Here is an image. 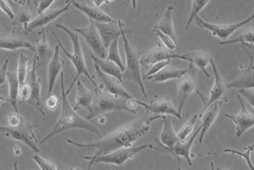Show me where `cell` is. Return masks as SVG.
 Instances as JSON below:
<instances>
[{
  "instance_id": "cell-1",
  "label": "cell",
  "mask_w": 254,
  "mask_h": 170,
  "mask_svg": "<svg viewBox=\"0 0 254 170\" xmlns=\"http://www.w3.org/2000/svg\"><path fill=\"white\" fill-rule=\"evenodd\" d=\"M160 116L161 115H155L149 118L147 121L137 120L117 129L97 142L82 144L71 139H67V143L76 148L95 150V153L92 157L106 155L120 148H130L132 144L135 143L138 139L148 134L150 129V124L153 121L160 119Z\"/></svg>"
},
{
  "instance_id": "cell-2",
  "label": "cell",
  "mask_w": 254,
  "mask_h": 170,
  "mask_svg": "<svg viewBox=\"0 0 254 170\" xmlns=\"http://www.w3.org/2000/svg\"><path fill=\"white\" fill-rule=\"evenodd\" d=\"M60 88H61V111H60L58 121L55 125V127L53 128V130L50 133H48V135L44 137L39 142V144L42 145L46 143L47 141L52 137L56 136L57 134H59L63 131H67L69 129H84L96 134L97 136H101L97 125L86 120L84 117H82L81 115L77 113L76 111H74L73 107L70 105L68 99V95L65 91L63 71L60 73Z\"/></svg>"
},
{
  "instance_id": "cell-3",
  "label": "cell",
  "mask_w": 254,
  "mask_h": 170,
  "mask_svg": "<svg viewBox=\"0 0 254 170\" xmlns=\"http://www.w3.org/2000/svg\"><path fill=\"white\" fill-rule=\"evenodd\" d=\"M56 27L66 33V34L69 36V39H70V41H71V44H72V54H69V52L67 51V49L62 44L61 40L58 38V36H57L56 33H55L54 31H51L53 35L55 36V38L57 39L59 48L63 51V53L66 55V57L69 58V60H70V62H71V64L73 65V67L75 68L76 75H75L74 79L72 81V83L69 85V89L66 91L67 95L70 92L72 87H73L74 84L78 81L81 75H85L88 79L92 82V84L94 85L95 89H98L97 83L94 81V78L91 75V73L89 72V70H88V68H87V66H86L85 58H84L82 47H81L79 35L77 34H75L74 32H72L71 30H69V28H67L66 26H64V25H62V24H57Z\"/></svg>"
},
{
  "instance_id": "cell-4",
  "label": "cell",
  "mask_w": 254,
  "mask_h": 170,
  "mask_svg": "<svg viewBox=\"0 0 254 170\" xmlns=\"http://www.w3.org/2000/svg\"><path fill=\"white\" fill-rule=\"evenodd\" d=\"M118 27L120 30V36L122 37L123 46H124V53H125L126 61H127V68H125V70L123 72L122 79H123V82L130 81V82L135 83L140 88V91L142 92L143 96L146 98L147 91H146V88L144 85V81L141 76L140 58L126 36V32L124 31V23L121 19H118Z\"/></svg>"
},
{
  "instance_id": "cell-5",
  "label": "cell",
  "mask_w": 254,
  "mask_h": 170,
  "mask_svg": "<svg viewBox=\"0 0 254 170\" xmlns=\"http://www.w3.org/2000/svg\"><path fill=\"white\" fill-rule=\"evenodd\" d=\"M96 90V96L94 98L93 105L87 110L88 113L85 115L86 120L94 119L98 116L104 115L107 113L113 112H126L131 113L129 109L127 108V99L124 98H116L103 91Z\"/></svg>"
},
{
  "instance_id": "cell-6",
  "label": "cell",
  "mask_w": 254,
  "mask_h": 170,
  "mask_svg": "<svg viewBox=\"0 0 254 170\" xmlns=\"http://www.w3.org/2000/svg\"><path fill=\"white\" fill-rule=\"evenodd\" d=\"M155 147L146 144L139 147H130L127 148H120L114 152H111L109 154L98 156V157H92V156H85L84 160L89 161V167L88 170H92L93 166L98 164H108V165H116L118 167H121L125 165L127 161L132 160L138 153L147 150V149H154Z\"/></svg>"
},
{
  "instance_id": "cell-7",
  "label": "cell",
  "mask_w": 254,
  "mask_h": 170,
  "mask_svg": "<svg viewBox=\"0 0 254 170\" xmlns=\"http://www.w3.org/2000/svg\"><path fill=\"white\" fill-rule=\"evenodd\" d=\"M35 125L28 122L23 116L17 125H0V132L5 136L12 138L14 141L23 143L27 147L34 150L36 154H39L40 148H38V139L35 136Z\"/></svg>"
},
{
  "instance_id": "cell-8",
  "label": "cell",
  "mask_w": 254,
  "mask_h": 170,
  "mask_svg": "<svg viewBox=\"0 0 254 170\" xmlns=\"http://www.w3.org/2000/svg\"><path fill=\"white\" fill-rule=\"evenodd\" d=\"M254 13L253 12L248 18L244 19L240 22L233 23V24H214V23L207 22L200 15L196 16L195 20L198 27L208 31L213 37H216L218 39H228L237 30H239L245 25L252 22L254 20Z\"/></svg>"
},
{
  "instance_id": "cell-9",
  "label": "cell",
  "mask_w": 254,
  "mask_h": 170,
  "mask_svg": "<svg viewBox=\"0 0 254 170\" xmlns=\"http://www.w3.org/2000/svg\"><path fill=\"white\" fill-rule=\"evenodd\" d=\"M193 92H197V76L194 67L190 64L185 74L179 79L177 85L178 113L182 116L186 103Z\"/></svg>"
},
{
  "instance_id": "cell-10",
  "label": "cell",
  "mask_w": 254,
  "mask_h": 170,
  "mask_svg": "<svg viewBox=\"0 0 254 170\" xmlns=\"http://www.w3.org/2000/svg\"><path fill=\"white\" fill-rule=\"evenodd\" d=\"M94 69H95V74L96 77L99 82L98 85V90L103 91L105 93H108L116 98H124V99H131L134 98L128 91L122 86V83L119 82L118 80L109 76L107 74L103 73L100 68H98L94 64Z\"/></svg>"
},
{
  "instance_id": "cell-11",
  "label": "cell",
  "mask_w": 254,
  "mask_h": 170,
  "mask_svg": "<svg viewBox=\"0 0 254 170\" xmlns=\"http://www.w3.org/2000/svg\"><path fill=\"white\" fill-rule=\"evenodd\" d=\"M72 32L81 35L84 38L85 43L89 46V48L98 57V58L106 59L107 50L105 49L93 21L89 20V24L86 27L74 28Z\"/></svg>"
},
{
  "instance_id": "cell-12",
  "label": "cell",
  "mask_w": 254,
  "mask_h": 170,
  "mask_svg": "<svg viewBox=\"0 0 254 170\" xmlns=\"http://www.w3.org/2000/svg\"><path fill=\"white\" fill-rule=\"evenodd\" d=\"M237 98L241 105V111L236 115L226 114L225 117L231 120L235 125V135L237 138L242 136L245 132L254 127V114L253 111H250L241 97L240 94L237 95Z\"/></svg>"
},
{
  "instance_id": "cell-13",
  "label": "cell",
  "mask_w": 254,
  "mask_h": 170,
  "mask_svg": "<svg viewBox=\"0 0 254 170\" xmlns=\"http://www.w3.org/2000/svg\"><path fill=\"white\" fill-rule=\"evenodd\" d=\"M172 59H180L183 61L189 62L188 58L185 55H178L174 52H171L167 50L164 46L161 44L155 46L152 48L150 52H148L144 57L140 59V65H143L145 67L152 66L156 63H159L162 61L166 60H172Z\"/></svg>"
},
{
  "instance_id": "cell-14",
  "label": "cell",
  "mask_w": 254,
  "mask_h": 170,
  "mask_svg": "<svg viewBox=\"0 0 254 170\" xmlns=\"http://www.w3.org/2000/svg\"><path fill=\"white\" fill-rule=\"evenodd\" d=\"M30 88H31V97L28 101V104L34 106L43 117L46 116L45 108L42 103L41 98V84L40 79L37 75V58L34 57L32 68H30Z\"/></svg>"
},
{
  "instance_id": "cell-15",
  "label": "cell",
  "mask_w": 254,
  "mask_h": 170,
  "mask_svg": "<svg viewBox=\"0 0 254 170\" xmlns=\"http://www.w3.org/2000/svg\"><path fill=\"white\" fill-rule=\"evenodd\" d=\"M71 6L70 1H68L66 3V5L61 8V9H55V10H48V11L43 12L40 15H36L34 17L30 22L28 23L24 29L27 33L30 32H34L35 30L45 27L47 25H49L50 23L55 21L57 18H58L61 14H63L64 12L69 10V7Z\"/></svg>"
},
{
  "instance_id": "cell-16",
  "label": "cell",
  "mask_w": 254,
  "mask_h": 170,
  "mask_svg": "<svg viewBox=\"0 0 254 170\" xmlns=\"http://www.w3.org/2000/svg\"><path fill=\"white\" fill-rule=\"evenodd\" d=\"M70 4L78 11L88 16L89 20H92L93 22L97 23H113L117 24L118 20L106 13L100 8L95 7L94 5L85 4L78 1H70Z\"/></svg>"
},
{
  "instance_id": "cell-17",
  "label": "cell",
  "mask_w": 254,
  "mask_h": 170,
  "mask_svg": "<svg viewBox=\"0 0 254 170\" xmlns=\"http://www.w3.org/2000/svg\"><path fill=\"white\" fill-rule=\"evenodd\" d=\"M136 104L139 106H142L146 111L156 115L170 114L178 118L179 120L182 119V116L179 115L177 109L174 107V103L172 102V100H170L169 98H159L155 101L150 102V104L141 102L138 99H136Z\"/></svg>"
},
{
  "instance_id": "cell-18",
  "label": "cell",
  "mask_w": 254,
  "mask_h": 170,
  "mask_svg": "<svg viewBox=\"0 0 254 170\" xmlns=\"http://www.w3.org/2000/svg\"><path fill=\"white\" fill-rule=\"evenodd\" d=\"M210 66L212 68L213 74H214V83H213V85L211 87V90L209 91L208 100L204 103L203 111L208 109L211 104L218 102L220 99L223 97L226 90L228 89L227 88V84L225 82V79L220 74V72L218 71V69H217V67H216L213 59H211V61H210Z\"/></svg>"
},
{
  "instance_id": "cell-19",
  "label": "cell",
  "mask_w": 254,
  "mask_h": 170,
  "mask_svg": "<svg viewBox=\"0 0 254 170\" xmlns=\"http://www.w3.org/2000/svg\"><path fill=\"white\" fill-rule=\"evenodd\" d=\"M63 71V62L60 57V48L56 46L53 57L48 65V95H51L60 73Z\"/></svg>"
},
{
  "instance_id": "cell-20",
  "label": "cell",
  "mask_w": 254,
  "mask_h": 170,
  "mask_svg": "<svg viewBox=\"0 0 254 170\" xmlns=\"http://www.w3.org/2000/svg\"><path fill=\"white\" fill-rule=\"evenodd\" d=\"M222 103L215 102L211 104L208 109L205 111H202V113L200 115L201 118V126H200V136H199V143L202 144L206 134L208 133V130L210 129L211 125L214 124L215 120L217 119V116L219 114L220 109H221Z\"/></svg>"
},
{
  "instance_id": "cell-21",
  "label": "cell",
  "mask_w": 254,
  "mask_h": 170,
  "mask_svg": "<svg viewBox=\"0 0 254 170\" xmlns=\"http://www.w3.org/2000/svg\"><path fill=\"white\" fill-rule=\"evenodd\" d=\"M96 96V90L91 91L85 87L81 80L76 82V96L74 111L88 110L93 105L94 98Z\"/></svg>"
},
{
  "instance_id": "cell-22",
  "label": "cell",
  "mask_w": 254,
  "mask_h": 170,
  "mask_svg": "<svg viewBox=\"0 0 254 170\" xmlns=\"http://www.w3.org/2000/svg\"><path fill=\"white\" fill-rule=\"evenodd\" d=\"M200 133V127L193 133V135L190 137L187 142H178L174 148L170 152L176 159L180 160V157L184 158L187 161L188 165L190 167H192V155H191V148L192 145L196 139V137Z\"/></svg>"
},
{
  "instance_id": "cell-23",
  "label": "cell",
  "mask_w": 254,
  "mask_h": 170,
  "mask_svg": "<svg viewBox=\"0 0 254 170\" xmlns=\"http://www.w3.org/2000/svg\"><path fill=\"white\" fill-rule=\"evenodd\" d=\"M93 24H94V26L99 34V36L102 40L105 49L108 52V49L113 43V41L120 36V30L118 27V22L117 24L93 22Z\"/></svg>"
},
{
  "instance_id": "cell-24",
  "label": "cell",
  "mask_w": 254,
  "mask_h": 170,
  "mask_svg": "<svg viewBox=\"0 0 254 170\" xmlns=\"http://www.w3.org/2000/svg\"><path fill=\"white\" fill-rule=\"evenodd\" d=\"M160 119L163 122V130H162L160 142L164 145L166 149H168L169 152L172 151L174 146L179 142V139L176 135V132L174 131L173 122L170 117L166 115H161Z\"/></svg>"
},
{
  "instance_id": "cell-25",
  "label": "cell",
  "mask_w": 254,
  "mask_h": 170,
  "mask_svg": "<svg viewBox=\"0 0 254 170\" xmlns=\"http://www.w3.org/2000/svg\"><path fill=\"white\" fill-rule=\"evenodd\" d=\"M173 11H174L173 7H171V6L167 7V9L165 10L164 13L162 14L161 18L159 19V21L155 24L154 30H158L163 34H167L172 39H174V42L177 43L178 38H177V35L175 33V29H174Z\"/></svg>"
},
{
  "instance_id": "cell-26",
  "label": "cell",
  "mask_w": 254,
  "mask_h": 170,
  "mask_svg": "<svg viewBox=\"0 0 254 170\" xmlns=\"http://www.w3.org/2000/svg\"><path fill=\"white\" fill-rule=\"evenodd\" d=\"M187 70H188V68L178 69V68H171L169 66V67H166V68L161 69L156 74L144 78L143 81L144 80H147V81L149 80L151 83H165V82L170 81V80L180 79L187 72Z\"/></svg>"
},
{
  "instance_id": "cell-27",
  "label": "cell",
  "mask_w": 254,
  "mask_h": 170,
  "mask_svg": "<svg viewBox=\"0 0 254 170\" xmlns=\"http://www.w3.org/2000/svg\"><path fill=\"white\" fill-rule=\"evenodd\" d=\"M19 49L35 51L34 45L20 37H0V50L3 51H17Z\"/></svg>"
},
{
  "instance_id": "cell-28",
  "label": "cell",
  "mask_w": 254,
  "mask_h": 170,
  "mask_svg": "<svg viewBox=\"0 0 254 170\" xmlns=\"http://www.w3.org/2000/svg\"><path fill=\"white\" fill-rule=\"evenodd\" d=\"M92 57V60L93 61V63L100 68V70L109 75V76H112V77H115L116 79L118 80L119 82L123 83V79H122V76H123V72L120 68H118L116 66V64H114L113 62L111 61H108L106 59H100L98 57H95L93 55L91 56Z\"/></svg>"
},
{
  "instance_id": "cell-29",
  "label": "cell",
  "mask_w": 254,
  "mask_h": 170,
  "mask_svg": "<svg viewBox=\"0 0 254 170\" xmlns=\"http://www.w3.org/2000/svg\"><path fill=\"white\" fill-rule=\"evenodd\" d=\"M185 56L190 65L199 68L207 77H210L208 68L210 66L211 57L205 53H190L185 54Z\"/></svg>"
},
{
  "instance_id": "cell-30",
  "label": "cell",
  "mask_w": 254,
  "mask_h": 170,
  "mask_svg": "<svg viewBox=\"0 0 254 170\" xmlns=\"http://www.w3.org/2000/svg\"><path fill=\"white\" fill-rule=\"evenodd\" d=\"M7 81L9 86V98H7V102L10 103L14 109L15 113L17 111V98H18V91H19V82L17 79L16 72L14 71H8L7 72Z\"/></svg>"
},
{
  "instance_id": "cell-31",
  "label": "cell",
  "mask_w": 254,
  "mask_h": 170,
  "mask_svg": "<svg viewBox=\"0 0 254 170\" xmlns=\"http://www.w3.org/2000/svg\"><path fill=\"white\" fill-rule=\"evenodd\" d=\"M35 57L38 61H42L46 58H52L54 51L52 50L51 46L47 40L46 32H42L39 40L37 41L36 46L35 47Z\"/></svg>"
},
{
  "instance_id": "cell-32",
  "label": "cell",
  "mask_w": 254,
  "mask_h": 170,
  "mask_svg": "<svg viewBox=\"0 0 254 170\" xmlns=\"http://www.w3.org/2000/svg\"><path fill=\"white\" fill-rule=\"evenodd\" d=\"M227 88H235L243 90H254V68H250L247 73H245L239 78L234 80L232 83L227 85Z\"/></svg>"
},
{
  "instance_id": "cell-33",
  "label": "cell",
  "mask_w": 254,
  "mask_h": 170,
  "mask_svg": "<svg viewBox=\"0 0 254 170\" xmlns=\"http://www.w3.org/2000/svg\"><path fill=\"white\" fill-rule=\"evenodd\" d=\"M118 38H116L113 43L109 47V51L107 52V57H106V60L113 62L114 64H116L118 68L122 70V72H124L125 70V66L122 60V57L119 54V48H118Z\"/></svg>"
},
{
  "instance_id": "cell-34",
  "label": "cell",
  "mask_w": 254,
  "mask_h": 170,
  "mask_svg": "<svg viewBox=\"0 0 254 170\" xmlns=\"http://www.w3.org/2000/svg\"><path fill=\"white\" fill-rule=\"evenodd\" d=\"M210 3L209 0H193L191 1V9L190 11V15L188 18V22L186 24V31L190 29V24L193 22V20L199 15V12L202 11L204 8L208 6Z\"/></svg>"
},
{
  "instance_id": "cell-35",
  "label": "cell",
  "mask_w": 254,
  "mask_h": 170,
  "mask_svg": "<svg viewBox=\"0 0 254 170\" xmlns=\"http://www.w3.org/2000/svg\"><path fill=\"white\" fill-rule=\"evenodd\" d=\"M231 44L254 46V31L253 30L247 31V33L240 34L238 37H236L234 39H231V40H228V41H223V42L218 43V45H231Z\"/></svg>"
},
{
  "instance_id": "cell-36",
  "label": "cell",
  "mask_w": 254,
  "mask_h": 170,
  "mask_svg": "<svg viewBox=\"0 0 254 170\" xmlns=\"http://www.w3.org/2000/svg\"><path fill=\"white\" fill-rule=\"evenodd\" d=\"M28 62H29V58L24 54H21L18 58V65H17V70H16V75L19 82V86H22L25 84L28 69H29Z\"/></svg>"
},
{
  "instance_id": "cell-37",
  "label": "cell",
  "mask_w": 254,
  "mask_h": 170,
  "mask_svg": "<svg viewBox=\"0 0 254 170\" xmlns=\"http://www.w3.org/2000/svg\"><path fill=\"white\" fill-rule=\"evenodd\" d=\"M254 145H252V146L245 148V150L243 152L242 151H239V150H236V149H232V148H226V149H224V152L225 153H231L232 155H236V156L241 157L246 162V164L248 165L250 170H254V166H253L252 159H251V155L254 151Z\"/></svg>"
},
{
  "instance_id": "cell-38",
  "label": "cell",
  "mask_w": 254,
  "mask_h": 170,
  "mask_svg": "<svg viewBox=\"0 0 254 170\" xmlns=\"http://www.w3.org/2000/svg\"><path fill=\"white\" fill-rule=\"evenodd\" d=\"M197 119H198V115H193V116L186 123L185 125L181 127V129L178 131V133H177L176 135L178 137V139H179L180 142H184L186 139L190 135V133H191L192 130H193L194 125L196 124Z\"/></svg>"
},
{
  "instance_id": "cell-39",
  "label": "cell",
  "mask_w": 254,
  "mask_h": 170,
  "mask_svg": "<svg viewBox=\"0 0 254 170\" xmlns=\"http://www.w3.org/2000/svg\"><path fill=\"white\" fill-rule=\"evenodd\" d=\"M33 160L36 163V165L39 167L40 170H58V167L55 163L43 158L39 154H35L33 156Z\"/></svg>"
},
{
  "instance_id": "cell-40",
  "label": "cell",
  "mask_w": 254,
  "mask_h": 170,
  "mask_svg": "<svg viewBox=\"0 0 254 170\" xmlns=\"http://www.w3.org/2000/svg\"><path fill=\"white\" fill-rule=\"evenodd\" d=\"M153 33L160 38L162 44L167 50H169L171 52H174L177 49V43L174 42V39H172L170 36H168L167 34H163L158 30H154V29H153Z\"/></svg>"
},
{
  "instance_id": "cell-41",
  "label": "cell",
  "mask_w": 254,
  "mask_h": 170,
  "mask_svg": "<svg viewBox=\"0 0 254 170\" xmlns=\"http://www.w3.org/2000/svg\"><path fill=\"white\" fill-rule=\"evenodd\" d=\"M170 64H171V60H166V61H162V62H159V63H156V64L152 65L151 68H150V70H149V71L147 72V74L144 76V78L156 74L157 72H159L163 68H165L166 67H169ZM144 78H143V79H144Z\"/></svg>"
},
{
  "instance_id": "cell-42",
  "label": "cell",
  "mask_w": 254,
  "mask_h": 170,
  "mask_svg": "<svg viewBox=\"0 0 254 170\" xmlns=\"http://www.w3.org/2000/svg\"><path fill=\"white\" fill-rule=\"evenodd\" d=\"M31 97V88L29 84H24L22 86L19 87V91H18V98L20 102L27 103L29 101Z\"/></svg>"
},
{
  "instance_id": "cell-43",
  "label": "cell",
  "mask_w": 254,
  "mask_h": 170,
  "mask_svg": "<svg viewBox=\"0 0 254 170\" xmlns=\"http://www.w3.org/2000/svg\"><path fill=\"white\" fill-rule=\"evenodd\" d=\"M55 2H56V0H41V1H39L37 4L36 15H40L43 12L48 11Z\"/></svg>"
},
{
  "instance_id": "cell-44",
  "label": "cell",
  "mask_w": 254,
  "mask_h": 170,
  "mask_svg": "<svg viewBox=\"0 0 254 170\" xmlns=\"http://www.w3.org/2000/svg\"><path fill=\"white\" fill-rule=\"evenodd\" d=\"M0 10L3 11L10 19H12V20L14 19L15 14H14V12H13L12 8H11V5H10L9 1L0 0Z\"/></svg>"
},
{
  "instance_id": "cell-45",
  "label": "cell",
  "mask_w": 254,
  "mask_h": 170,
  "mask_svg": "<svg viewBox=\"0 0 254 170\" xmlns=\"http://www.w3.org/2000/svg\"><path fill=\"white\" fill-rule=\"evenodd\" d=\"M9 60L5 59L3 64L0 66V87H4L7 82V72H8Z\"/></svg>"
},
{
  "instance_id": "cell-46",
  "label": "cell",
  "mask_w": 254,
  "mask_h": 170,
  "mask_svg": "<svg viewBox=\"0 0 254 170\" xmlns=\"http://www.w3.org/2000/svg\"><path fill=\"white\" fill-rule=\"evenodd\" d=\"M47 109L50 111H55L58 106V98L55 94H51L48 96L45 102Z\"/></svg>"
},
{
  "instance_id": "cell-47",
  "label": "cell",
  "mask_w": 254,
  "mask_h": 170,
  "mask_svg": "<svg viewBox=\"0 0 254 170\" xmlns=\"http://www.w3.org/2000/svg\"><path fill=\"white\" fill-rule=\"evenodd\" d=\"M240 93L244 95V97L246 98L247 101L250 102L251 106L254 107V90H250V91L248 90L247 91L243 90V91H240Z\"/></svg>"
},
{
  "instance_id": "cell-48",
  "label": "cell",
  "mask_w": 254,
  "mask_h": 170,
  "mask_svg": "<svg viewBox=\"0 0 254 170\" xmlns=\"http://www.w3.org/2000/svg\"><path fill=\"white\" fill-rule=\"evenodd\" d=\"M112 2H113L112 0H107V1H104V0H94V1H93V5H94L95 7H97V8H99L101 5L110 4V3H112Z\"/></svg>"
},
{
  "instance_id": "cell-49",
  "label": "cell",
  "mask_w": 254,
  "mask_h": 170,
  "mask_svg": "<svg viewBox=\"0 0 254 170\" xmlns=\"http://www.w3.org/2000/svg\"><path fill=\"white\" fill-rule=\"evenodd\" d=\"M13 151H14V154L17 155V156H19L21 154V152H22V150H21V148H20L19 146H14L13 147Z\"/></svg>"
},
{
  "instance_id": "cell-50",
  "label": "cell",
  "mask_w": 254,
  "mask_h": 170,
  "mask_svg": "<svg viewBox=\"0 0 254 170\" xmlns=\"http://www.w3.org/2000/svg\"><path fill=\"white\" fill-rule=\"evenodd\" d=\"M3 102H7V98H4L3 96H1V95H0V104Z\"/></svg>"
},
{
  "instance_id": "cell-51",
  "label": "cell",
  "mask_w": 254,
  "mask_h": 170,
  "mask_svg": "<svg viewBox=\"0 0 254 170\" xmlns=\"http://www.w3.org/2000/svg\"><path fill=\"white\" fill-rule=\"evenodd\" d=\"M13 170H18V166H17V162L13 163Z\"/></svg>"
},
{
  "instance_id": "cell-52",
  "label": "cell",
  "mask_w": 254,
  "mask_h": 170,
  "mask_svg": "<svg viewBox=\"0 0 254 170\" xmlns=\"http://www.w3.org/2000/svg\"><path fill=\"white\" fill-rule=\"evenodd\" d=\"M210 170H215V168H214V164H213V162H210Z\"/></svg>"
},
{
  "instance_id": "cell-53",
  "label": "cell",
  "mask_w": 254,
  "mask_h": 170,
  "mask_svg": "<svg viewBox=\"0 0 254 170\" xmlns=\"http://www.w3.org/2000/svg\"><path fill=\"white\" fill-rule=\"evenodd\" d=\"M79 170V169H69V170Z\"/></svg>"
},
{
  "instance_id": "cell-54",
  "label": "cell",
  "mask_w": 254,
  "mask_h": 170,
  "mask_svg": "<svg viewBox=\"0 0 254 170\" xmlns=\"http://www.w3.org/2000/svg\"><path fill=\"white\" fill-rule=\"evenodd\" d=\"M217 170H222V169H217Z\"/></svg>"
},
{
  "instance_id": "cell-55",
  "label": "cell",
  "mask_w": 254,
  "mask_h": 170,
  "mask_svg": "<svg viewBox=\"0 0 254 170\" xmlns=\"http://www.w3.org/2000/svg\"><path fill=\"white\" fill-rule=\"evenodd\" d=\"M182 170V169H180V168H179V169H178V170Z\"/></svg>"
},
{
  "instance_id": "cell-56",
  "label": "cell",
  "mask_w": 254,
  "mask_h": 170,
  "mask_svg": "<svg viewBox=\"0 0 254 170\" xmlns=\"http://www.w3.org/2000/svg\"><path fill=\"white\" fill-rule=\"evenodd\" d=\"M115 170V169H113V170Z\"/></svg>"
},
{
  "instance_id": "cell-57",
  "label": "cell",
  "mask_w": 254,
  "mask_h": 170,
  "mask_svg": "<svg viewBox=\"0 0 254 170\" xmlns=\"http://www.w3.org/2000/svg\"></svg>"
}]
</instances>
